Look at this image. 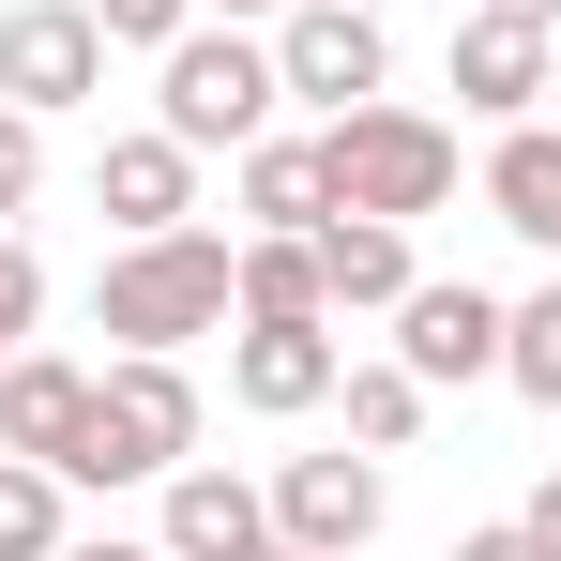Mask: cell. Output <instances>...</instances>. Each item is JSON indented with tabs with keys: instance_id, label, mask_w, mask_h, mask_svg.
<instances>
[{
	"instance_id": "cell-1",
	"label": "cell",
	"mask_w": 561,
	"mask_h": 561,
	"mask_svg": "<svg viewBox=\"0 0 561 561\" xmlns=\"http://www.w3.org/2000/svg\"><path fill=\"white\" fill-rule=\"evenodd\" d=\"M228 319H243V243L228 228H152L92 274V334H122V350H197Z\"/></svg>"
},
{
	"instance_id": "cell-2",
	"label": "cell",
	"mask_w": 561,
	"mask_h": 561,
	"mask_svg": "<svg viewBox=\"0 0 561 561\" xmlns=\"http://www.w3.org/2000/svg\"><path fill=\"white\" fill-rule=\"evenodd\" d=\"M183 456H197V379H183V350H106V365H92V425H77L61 485H168Z\"/></svg>"
},
{
	"instance_id": "cell-3",
	"label": "cell",
	"mask_w": 561,
	"mask_h": 561,
	"mask_svg": "<svg viewBox=\"0 0 561 561\" xmlns=\"http://www.w3.org/2000/svg\"><path fill=\"white\" fill-rule=\"evenodd\" d=\"M274 106H288V61H274V31H243V15H213V31H183L152 61V122L183 152H259Z\"/></svg>"
},
{
	"instance_id": "cell-4",
	"label": "cell",
	"mask_w": 561,
	"mask_h": 561,
	"mask_svg": "<svg viewBox=\"0 0 561 561\" xmlns=\"http://www.w3.org/2000/svg\"><path fill=\"white\" fill-rule=\"evenodd\" d=\"M319 183H334V213L425 228V213L456 197V122H425V106H350V122H319Z\"/></svg>"
},
{
	"instance_id": "cell-5",
	"label": "cell",
	"mask_w": 561,
	"mask_h": 561,
	"mask_svg": "<svg viewBox=\"0 0 561 561\" xmlns=\"http://www.w3.org/2000/svg\"><path fill=\"white\" fill-rule=\"evenodd\" d=\"M274 61H288V92L319 106V122H350V106L394 92V31H379V0H288V15H274Z\"/></svg>"
},
{
	"instance_id": "cell-6",
	"label": "cell",
	"mask_w": 561,
	"mask_h": 561,
	"mask_svg": "<svg viewBox=\"0 0 561 561\" xmlns=\"http://www.w3.org/2000/svg\"><path fill=\"white\" fill-rule=\"evenodd\" d=\"M106 92V15L92 0H15L0 15V106H31V122H61V106Z\"/></svg>"
},
{
	"instance_id": "cell-7",
	"label": "cell",
	"mask_w": 561,
	"mask_h": 561,
	"mask_svg": "<svg viewBox=\"0 0 561 561\" xmlns=\"http://www.w3.org/2000/svg\"><path fill=\"white\" fill-rule=\"evenodd\" d=\"M379 516H394V485H379L365 440H350V456H288V470H274V547H304V561H365Z\"/></svg>"
},
{
	"instance_id": "cell-8",
	"label": "cell",
	"mask_w": 561,
	"mask_h": 561,
	"mask_svg": "<svg viewBox=\"0 0 561 561\" xmlns=\"http://www.w3.org/2000/svg\"><path fill=\"white\" fill-rule=\"evenodd\" d=\"M334 379H350V334H334V319H228V394H243L259 425H304Z\"/></svg>"
},
{
	"instance_id": "cell-9",
	"label": "cell",
	"mask_w": 561,
	"mask_h": 561,
	"mask_svg": "<svg viewBox=\"0 0 561 561\" xmlns=\"http://www.w3.org/2000/svg\"><path fill=\"white\" fill-rule=\"evenodd\" d=\"M501 334H516V304H501V288H456V274H425L394 304V365L425 379V394H440V379H501Z\"/></svg>"
},
{
	"instance_id": "cell-10",
	"label": "cell",
	"mask_w": 561,
	"mask_h": 561,
	"mask_svg": "<svg viewBox=\"0 0 561 561\" xmlns=\"http://www.w3.org/2000/svg\"><path fill=\"white\" fill-rule=\"evenodd\" d=\"M547 77H561V31H547V15L470 0V31H456V92H470V122H547Z\"/></svg>"
},
{
	"instance_id": "cell-11",
	"label": "cell",
	"mask_w": 561,
	"mask_h": 561,
	"mask_svg": "<svg viewBox=\"0 0 561 561\" xmlns=\"http://www.w3.org/2000/svg\"><path fill=\"white\" fill-rule=\"evenodd\" d=\"M168 561H274V485H243V470H168Z\"/></svg>"
},
{
	"instance_id": "cell-12",
	"label": "cell",
	"mask_w": 561,
	"mask_h": 561,
	"mask_svg": "<svg viewBox=\"0 0 561 561\" xmlns=\"http://www.w3.org/2000/svg\"><path fill=\"white\" fill-rule=\"evenodd\" d=\"M92 197H106V228H122V243H152V228H197V152L168 137V122H152V137H106Z\"/></svg>"
},
{
	"instance_id": "cell-13",
	"label": "cell",
	"mask_w": 561,
	"mask_h": 561,
	"mask_svg": "<svg viewBox=\"0 0 561 561\" xmlns=\"http://www.w3.org/2000/svg\"><path fill=\"white\" fill-rule=\"evenodd\" d=\"M77 425H92V365H61V350H15L0 365V456H77Z\"/></svg>"
},
{
	"instance_id": "cell-14",
	"label": "cell",
	"mask_w": 561,
	"mask_h": 561,
	"mask_svg": "<svg viewBox=\"0 0 561 561\" xmlns=\"http://www.w3.org/2000/svg\"><path fill=\"white\" fill-rule=\"evenodd\" d=\"M319 274H334V319H394V304L425 288V259H410V228L334 213V228H319Z\"/></svg>"
},
{
	"instance_id": "cell-15",
	"label": "cell",
	"mask_w": 561,
	"mask_h": 561,
	"mask_svg": "<svg viewBox=\"0 0 561 561\" xmlns=\"http://www.w3.org/2000/svg\"><path fill=\"white\" fill-rule=\"evenodd\" d=\"M485 213H501L516 243L561 259V122H501V152H485Z\"/></svg>"
},
{
	"instance_id": "cell-16",
	"label": "cell",
	"mask_w": 561,
	"mask_h": 561,
	"mask_svg": "<svg viewBox=\"0 0 561 561\" xmlns=\"http://www.w3.org/2000/svg\"><path fill=\"white\" fill-rule=\"evenodd\" d=\"M243 319H334L319 228H243Z\"/></svg>"
},
{
	"instance_id": "cell-17",
	"label": "cell",
	"mask_w": 561,
	"mask_h": 561,
	"mask_svg": "<svg viewBox=\"0 0 561 561\" xmlns=\"http://www.w3.org/2000/svg\"><path fill=\"white\" fill-rule=\"evenodd\" d=\"M243 228H334L319 137H259V152H243Z\"/></svg>"
},
{
	"instance_id": "cell-18",
	"label": "cell",
	"mask_w": 561,
	"mask_h": 561,
	"mask_svg": "<svg viewBox=\"0 0 561 561\" xmlns=\"http://www.w3.org/2000/svg\"><path fill=\"white\" fill-rule=\"evenodd\" d=\"M77 516H61V470L46 456H0V561H61Z\"/></svg>"
},
{
	"instance_id": "cell-19",
	"label": "cell",
	"mask_w": 561,
	"mask_h": 561,
	"mask_svg": "<svg viewBox=\"0 0 561 561\" xmlns=\"http://www.w3.org/2000/svg\"><path fill=\"white\" fill-rule=\"evenodd\" d=\"M334 394H350V440H365V456H410V425H425V379L410 365H350Z\"/></svg>"
},
{
	"instance_id": "cell-20",
	"label": "cell",
	"mask_w": 561,
	"mask_h": 561,
	"mask_svg": "<svg viewBox=\"0 0 561 561\" xmlns=\"http://www.w3.org/2000/svg\"><path fill=\"white\" fill-rule=\"evenodd\" d=\"M501 379H516L531 410H561V274L516 304V334H501Z\"/></svg>"
},
{
	"instance_id": "cell-21",
	"label": "cell",
	"mask_w": 561,
	"mask_h": 561,
	"mask_svg": "<svg viewBox=\"0 0 561 561\" xmlns=\"http://www.w3.org/2000/svg\"><path fill=\"white\" fill-rule=\"evenodd\" d=\"M31 319H46V259H31V243L0 228V365L31 350Z\"/></svg>"
},
{
	"instance_id": "cell-22",
	"label": "cell",
	"mask_w": 561,
	"mask_h": 561,
	"mask_svg": "<svg viewBox=\"0 0 561 561\" xmlns=\"http://www.w3.org/2000/svg\"><path fill=\"white\" fill-rule=\"evenodd\" d=\"M92 15H106V46H152V61L197 31V0H92Z\"/></svg>"
},
{
	"instance_id": "cell-23",
	"label": "cell",
	"mask_w": 561,
	"mask_h": 561,
	"mask_svg": "<svg viewBox=\"0 0 561 561\" xmlns=\"http://www.w3.org/2000/svg\"><path fill=\"white\" fill-rule=\"evenodd\" d=\"M31 183H46V122L0 106V213H31Z\"/></svg>"
},
{
	"instance_id": "cell-24",
	"label": "cell",
	"mask_w": 561,
	"mask_h": 561,
	"mask_svg": "<svg viewBox=\"0 0 561 561\" xmlns=\"http://www.w3.org/2000/svg\"><path fill=\"white\" fill-rule=\"evenodd\" d=\"M456 561H547V547H531V516H501V531H456Z\"/></svg>"
},
{
	"instance_id": "cell-25",
	"label": "cell",
	"mask_w": 561,
	"mask_h": 561,
	"mask_svg": "<svg viewBox=\"0 0 561 561\" xmlns=\"http://www.w3.org/2000/svg\"><path fill=\"white\" fill-rule=\"evenodd\" d=\"M531 547L561 561V470H547V485H531Z\"/></svg>"
},
{
	"instance_id": "cell-26",
	"label": "cell",
	"mask_w": 561,
	"mask_h": 561,
	"mask_svg": "<svg viewBox=\"0 0 561 561\" xmlns=\"http://www.w3.org/2000/svg\"><path fill=\"white\" fill-rule=\"evenodd\" d=\"M61 561H168V547H122V531H92V547H61Z\"/></svg>"
},
{
	"instance_id": "cell-27",
	"label": "cell",
	"mask_w": 561,
	"mask_h": 561,
	"mask_svg": "<svg viewBox=\"0 0 561 561\" xmlns=\"http://www.w3.org/2000/svg\"><path fill=\"white\" fill-rule=\"evenodd\" d=\"M197 15H243V31H259V15H288V0H197Z\"/></svg>"
},
{
	"instance_id": "cell-28",
	"label": "cell",
	"mask_w": 561,
	"mask_h": 561,
	"mask_svg": "<svg viewBox=\"0 0 561 561\" xmlns=\"http://www.w3.org/2000/svg\"><path fill=\"white\" fill-rule=\"evenodd\" d=\"M501 15H547V31H561V0H501Z\"/></svg>"
},
{
	"instance_id": "cell-29",
	"label": "cell",
	"mask_w": 561,
	"mask_h": 561,
	"mask_svg": "<svg viewBox=\"0 0 561 561\" xmlns=\"http://www.w3.org/2000/svg\"><path fill=\"white\" fill-rule=\"evenodd\" d=\"M547 122H561V77H547Z\"/></svg>"
},
{
	"instance_id": "cell-30",
	"label": "cell",
	"mask_w": 561,
	"mask_h": 561,
	"mask_svg": "<svg viewBox=\"0 0 561 561\" xmlns=\"http://www.w3.org/2000/svg\"><path fill=\"white\" fill-rule=\"evenodd\" d=\"M274 561H304V547H274Z\"/></svg>"
},
{
	"instance_id": "cell-31",
	"label": "cell",
	"mask_w": 561,
	"mask_h": 561,
	"mask_svg": "<svg viewBox=\"0 0 561 561\" xmlns=\"http://www.w3.org/2000/svg\"><path fill=\"white\" fill-rule=\"evenodd\" d=\"M379 15H394V0H379Z\"/></svg>"
}]
</instances>
